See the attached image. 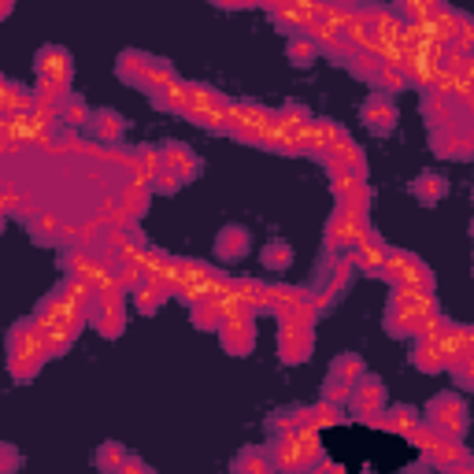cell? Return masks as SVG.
I'll list each match as a JSON object with an SVG mask.
<instances>
[{
	"label": "cell",
	"mask_w": 474,
	"mask_h": 474,
	"mask_svg": "<svg viewBox=\"0 0 474 474\" xmlns=\"http://www.w3.org/2000/svg\"><path fill=\"white\" fill-rule=\"evenodd\" d=\"M41 74H45L49 82H56V85H67L71 78V60H67V52H60V49H45L41 52Z\"/></svg>",
	"instance_id": "6da1fadb"
},
{
	"label": "cell",
	"mask_w": 474,
	"mask_h": 474,
	"mask_svg": "<svg viewBox=\"0 0 474 474\" xmlns=\"http://www.w3.org/2000/svg\"><path fill=\"white\" fill-rule=\"evenodd\" d=\"M363 119H367V126H371L374 134H385V130H393L396 112H393L389 104H385V96H371L367 107H363Z\"/></svg>",
	"instance_id": "7a4b0ae2"
},
{
	"label": "cell",
	"mask_w": 474,
	"mask_h": 474,
	"mask_svg": "<svg viewBox=\"0 0 474 474\" xmlns=\"http://www.w3.org/2000/svg\"><path fill=\"white\" fill-rule=\"evenodd\" d=\"M245 249H249V234L241 226H226L219 237V256L222 260H234V256H245Z\"/></svg>",
	"instance_id": "3957f363"
},
{
	"label": "cell",
	"mask_w": 474,
	"mask_h": 474,
	"mask_svg": "<svg viewBox=\"0 0 474 474\" xmlns=\"http://www.w3.org/2000/svg\"><path fill=\"white\" fill-rule=\"evenodd\" d=\"M289 56H293L297 63H311V56H315V45H311V41H293V45H289Z\"/></svg>",
	"instance_id": "277c9868"
},
{
	"label": "cell",
	"mask_w": 474,
	"mask_h": 474,
	"mask_svg": "<svg viewBox=\"0 0 474 474\" xmlns=\"http://www.w3.org/2000/svg\"><path fill=\"white\" fill-rule=\"evenodd\" d=\"M415 193H419L423 200H434V197H441V182H437L434 175H423V182L415 186Z\"/></svg>",
	"instance_id": "5b68a950"
},
{
	"label": "cell",
	"mask_w": 474,
	"mask_h": 474,
	"mask_svg": "<svg viewBox=\"0 0 474 474\" xmlns=\"http://www.w3.org/2000/svg\"><path fill=\"white\" fill-rule=\"evenodd\" d=\"M263 263L267 267H286L289 263V249H286V245H271V249L263 252Z\"/></svg>",
	"instance_id": "8992f818"
},
{
	"label": "cell",
	"mask_w": 474,
	"mask_h": 474,
	"mask_svg": "<svg viewBox=\"0 0 474 474\" xmlns=\"http://www.w3.org/2000/svg\"><path fill=\"white\" fill-rule=\"evenodd\" d=\"M96 130H100V137H112L119 130V123H115V115L112 112H104V115H96Z\"/></svg>",
	"instance_id": "52a82bcc"
},
{
	"label": "cell",
	"mask_w": 474,
	"mask_h": 474,
	"mask_svg": "<svg viewBox=\"0 0 474 474\" xmlns=\"http://www.w3.org/2000/svg\"><path fill=\"white\" fill-rule=\"evenodd\" d=\"M82 119H85V107L78 100H71L67 104V123H82Z\"/></svg>",
	"instance_id": "ba28073f"
},
{
	"label": "cell",
	"mask_w": 474,
	"mask_h": 474,
	"mask_svg": "<svg viewBox=\"0 0 474 474\" xmlns=\"http://www.w3.org/2000/svg\"><path fill=\"white\" fill-rule=\"evenodd\" d=\"M341 4H352V0H341Z\"/></svg>",
	"instance_id": "9c48e42d"
}]
</instances>
